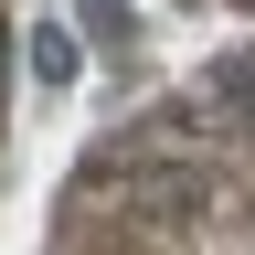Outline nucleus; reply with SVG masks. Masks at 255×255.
<instances>
[{
    "label": "nucleus",
    "instance_id": "nucleus-1",
    "mask_svg": "<svg viewBox=\"0 0 255 255\" xmlns=\"http://www.w3.org/2000/svg\"><path fill=\"white\" fill-rule=\"evenodd\" d=\"M43 255H255V43L128 107L75 159Z\"/></svg>",
    "mask_w": 255,
    "mask_h": 255
},
{
    "label": "nucleus",
    "instance_id": "nucleus-2",
    "mask_svg": "<svg viewBox=\"0 0 255 255\" xmlns=\"http://www.w3.org/2000/svg\"><path fill=\"white\" fill-rule=\"evenodd\" d=\"M0 117H11V0H0Z\"/></svg>",
    "mask_w": 255,
    "mask_h": 255
}]
</instances>
